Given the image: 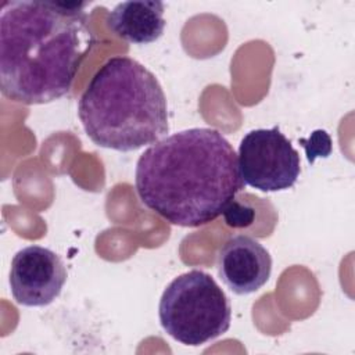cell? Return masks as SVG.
Instances as JSON below:
<instances>
[{"label":"cell","instance_id":"7","mask_svg":"<svg viewBox=\"0 0 355 355\" xmlns=\"http://www.w3.org/2000/svg\"><path fill=\"white\" fill-rule=\"evenodd\" d=\"M216 268L225 286L237 295H247L262 288L272 273V257L255 239L237 234L219 248Z\"/></svg>","mask_w":355,"mask_h":355},{"label":"cell","instance_id":"3","mask_svg":"<svg viewBox=\"0 0 355 355\" xmlns=\"http://www.w3.org/2000/svg\"><path fill=\"white\" fill-rule=\"evenodd\" d=\"M78 115L94 144L122 153L151 146L169 130L166 97L158 79L126 55L100 67L79 98Z\"/></svg>","mask_w":355,"mask_h":355},{"label":"cell","instance_id":"10","mask_svg":"<svg viewBox=\"0 0 355 355\" xmlns=\"http://www.w3.org/2000/svg\"><path fill=\"white\" fill-rule=\"evenodd\" d=\"M225 222L232 227H244L248 226L254 219V209L245 204L237 202L233 200L227 208L223 211Z\"/></svg>","mask_w":355,"mask_h":355},{"label":"cell","instance_id":"1","mask_svg":"<svg viewBox=\"0 0 355 355\" xmlns=\"http://www.w3.org/2000/svg\"><path fill=\"white\" fill-rule=\"evenodd\" d=\"M79 1L8 0L0 12V87L4 97L47 104L71 92L96 44Z\"/></svg>","mask_w":355,"mask_h":355},{"label":"cell","instance_id":"5","mask_svg":"<svg viewBox=\"0 0 355 355\" xmlns=\"http://www.w3.org/2000/svg\"><path fill=\"white\" fill-rule=\"evenodd\" d=\"M237 159L244 183L265 193L293 187L301 173L300 154L277 126L245 133Z\"/></svg>","mask_w":355,"mask_h":355},{"label":"cell","instance_id":"9","mask_svg":"<svg viewBox=\"0 0 355 355\" xmlns=\"http://www.w3.org/2000/svg\"><path fill=\"white\" fill-rule=\"evenodd\" d=\"M300 143L305 147L309 162H313L318 157L326 158L331 153V139L329 133L322 129L312 132L309 139H300Z\"/></svg>","mask_w":355,"mask_h":355},{"label":"cell","instance_id":"6","mask_svg":"<svg viewBox=\"0 0 355 355\" xmlns=\"http://www.w3.org/2000/svg\"><path fill=\"white\" fill-rule=\"evenodd\" d=\"M67 269L62 259L50 248L28 245L11 261L10 290L17 304L46 306L62 291Z\"/></svg>","mask_w":355,"mask_h":355},{"label":"cell","instance_id":"8","mask_svg":"<svg viewBox=\"0 0 355 355\" xmlns=\"http://www.w3.org/2000/svg\"><path fill=\"white\" fill-rule=\"evenodd\" d=\"M165 6L154 0H133L116 4L107 17L108 28L118 37L133 44L158 40L165 29Z\"/></svg>","mask_w":355,"mask_h":355},{"label":"cell","instance_id":"4","mask_svg":"<svg viewBox=\"0 0 355 355\" xmlns=\"http://www.w3.org/2000/svg\"><path fill=\"white\" fill-rule=\"evenodd\" d=\"M158 318L173 340L198 347L229 330L232 306L211 275L193 269L166 286L159 300Z\"/></svg>","mask_w":355,"mask_h":355},{"label":"cell","instance_id":"2","mask_svg":"<svg viewBox=\"0 0 355 355\" xmlns=\"http://www.w3.org/2000/svg\"><path fill=\"white\" fill-rule=\"evenodd\" d=\"M244 184L233 146L212 128H190L161 139L144 150L135 171L140 201L182 227L215 220Z\"/></svg>","mask_w":355,"mask_h":355}]
</instances>
